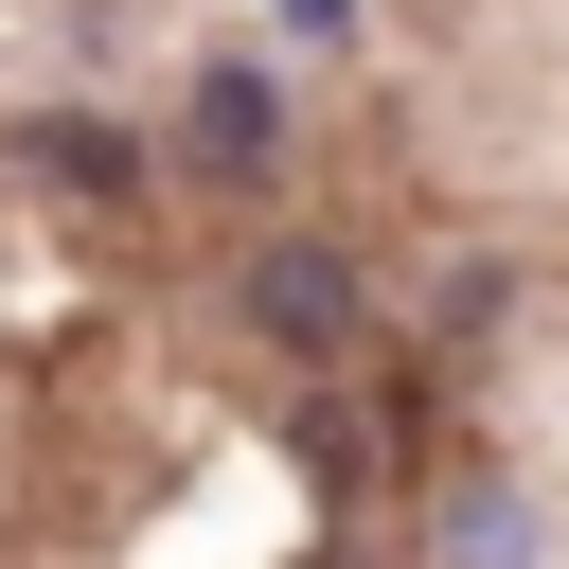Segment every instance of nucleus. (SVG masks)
<instances>
[{
  "mask_svg": "<svg viewBox=\"0 0 569 569\" xmlns=\"http://www.w3.org/2000/svg\"><path fill=\"white\" fill-rule=\"evenodd\" d=\"M249 320H267L284 356H338V338H356V267H338V249H267V267H249Z\"/></svg>",
  "mask_w": 569,
  "mask_h": 569,
  "instance_id": "nucleus-1",
  "label": "nucleus"
},
{
  "mask_svg": "<svg viewBox=\"0 0 569 569\" xmlns=\"http://www.w3.org/2000/svg\"><path fill=\"white\" fill-rule=\"evenodd\" d=\"M267 142H284L267 71H213V89H196V160H213V178H267Z\"/></svg>",
  "mask_w": 569,
  "mask_h": 569,
  "instance_id": "nucleus-2",
  "label": "nucleus"
}]
</instances>
